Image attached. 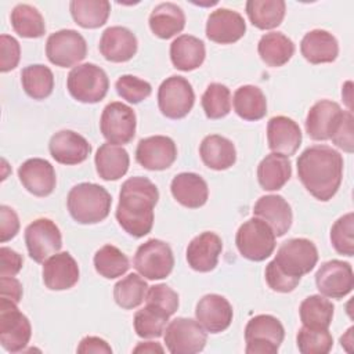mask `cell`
Returning a JSON list of instances; mask_svg holds the SVG:
<instances>
[{"label":"cell","instance_id":"cell-1","mask_svg":"<svg viewBox=\"0 0 354 354\" xmlns=\"http://www.w3.org/2000/svg\"><path fill=\"white\" fill-rule=\"evenodd\" d=\"M297 176L318 201L332 199L343 178V156L328 145H311L297 158Z\"/></svg>","mask_w":354,"mask_h":354},{"label":"cell","instance_id":"cell-2","mask_svg":"<svg viewBox=\"0 0 354 354\" xmlns=\"http://www.w3.org/2000/svg\"><path fill=\"white\" fill-rule=\"evenodd\" d=\"M158 199L159 191L151 180L141 176L127 178L120 187L115 213L119 225L134 238H142L149 234Z\"/></svg>","mask_w":354,"mask_h":354},{"label":"cell","instance_id":"cell-3","mask_svg":"<svg viewBox=\"0 0 354 354\" xmlns=\"http://www.w3.org/2000/svg\"><path fill=\"white\" fill-rule=\"evenodd\" d=\"M318 261V250L314 242L306 238L285 241L277 250L274 260L266 267V281L278 293H289L296 289L301 277L308 274Z\"/></svg>","mask_w":354,"mask_h":354},{"label":"cell","instance_id":"cell-4","mask_svg":"<svg viewBox=\"0 0 354 354\" xmlns=\"http://www.w3.org/2000/svg\"><path fill=\"white\" fill-rule=\"evenodd\" d=\"M111 194L98 184L80 183L71 188L66 196L68 212L79 224H97L111 212Z\"/></svg>","mask_w":354,"mask_h":354},{"label":"cell","instance_id":"cell-5","mask_svg":"<svg viewBox=\"0 0 354 354\" xmlns=\"http://www.w3.org/2000/svg\"><path fill=\"white\" fill-rule=\"evenodd\" d=\"M69 94L79 102L95 104L104 100L109 88V79L102 68L86 62L72 68L66 77Z\"/></svg>","mask_w":354,"mask_h":354},{"label":"cell","instance_id":"cell-6","mask_svg":"<svg viewBox=\"0 0 354 354\" xmlns=\"http://www.w3.org/2000/svg\"><path fill=\"white\" fill-rule=\"evenodd\" d=\"M285 337L281 321L270 314H259L250 318L245 326L246 354H275Z\"/></svg>","mask_w":354,"mask_h":354},{"label":"cell","instance_id":"cell-7","mask_svg":"<svg viewBox=\"0 0 354 354\" xmlns=\"http://www.w3.org/2000/svg\"><path fill=\"white\" fill-rule=\"evenodd\" d=\"M275 234L271 227L259 217H252L236 231L235 243L239 253L252 261H263L275 249Z\"/></svg>","mask_w":354,"mask_h":354},{"label":"cell","instance_id":"cell-8","mask_svg":"<svg viewBox=\"0 0 354 354\" xmlns=\"http://www.w3.org/2000/svg\"><path fill=\"white\" fill-rule=\"evenodd\" d=\"M133 266L141 277L149 281L163 279L169 277L174 267L171 248L160 239H148L137 248Z\"/></svg>","mask_w":354,"mask_h":354},{"label":"cell","instance_id":"cell-9","mask_svg":"<svg viewBox=\"0 0 354 354\" xmlns=\"http://www.w3.org/2000/svg\"><path fill=\"white\" fill-rule=\"evenodd\" d=\"M32 336V326L17 303L10 299H0V344L8 353L22 351Z\"/></svg>","mask_w":354,"mask_h":354},{"label":"cell","instance_id":"cell-10","mask_svg":"<svg viewBox=\"0 0 354 354\" xmlns=\"http://www.w3.org/2000/svg\"><path fill=\"white\" fill-rule=\"evenodd\" d=\"M165 343L171 354H195L205 348L206 330L192 318L177 317L171 319L163 332Z\"/></svg>","mask_w":354,"mask_h":354},{"label":"cell","instance_id":"cell-11","mask_svg":"<svg viewBox=\"0 0 354 354\" xmlns=\"http://www.w3.org/2000/svg\"><path fill=\"white\" fill-rule=\"evenodd\" d=\"M194 102V88L183 76L166 77L158 88L159 111L169 119H183L191 112Z\"/></svg>","mask_w":354,"mask_h":354},{"label":"cell","instance_id":"cell-12","mask_svg":"<svg viewBox=\"0 0 354 354\" xmlns=\"http://www.w3.org/2000/svg\"><path fill=\"white\" fill-rule=\"evenodd\" d=\"M136 126L137 118L131 106L113 101L102 109L100 130L106 142L113 145L130 142L136 136Z\"/></svg>","mask_w":354,"mask_h":354},{"label":"cell","instance_id":"cell-13","mask_svg":"<svg viewBox=\"0 0 354 354\" xmlns=\"http://www.w3.org/2000/svg\"><path fill=\"white\" fill-rule=\"evenodd\" d=\"M46 55L53 65L69 68L86 58L87 43L77 30L61 29L47 37Z\"/></svg>","mask_w":354,"mask_h":354},{"label":"cell","instance_id":"cell-14","mask_svg":"<svg viewBox=\"0 0 354 354\" xmlns=\"http://www.w3.org/2000/svg\"><path fill=\"white\" fill-rule=\"evenodd\" d=\"M25 243L30 259L44 263L62 248V235L53 220L41 217L25 228Z\"/></svg>","mask_w":354,"mask_h":354},{"label":"cell","instance_id":"cell-15","mask_svg":"<svg viewBox=\"0 0 354 354\" xmlns=\"http://www.w3.org/2000/svg\"><path fill=\"white\" fill-rule=\"evenodd\" d=\"M315 285L322 296L343 299L354 288L351 264L337 259L322 263L315 272Z\"/></svg>","mask_w":354,"mask_h":354},{"label":"cell","instance_id":"cell-16","mask_svg":"<svg viewBox=\"0 0 354 354\" xmlns=\"http://www.w3.org/2000/svg\"><path fill=\"white\" fill-rule=\"evenodd\" d=\"M177 158L176 142L167 136L141 138L136 148V160L147 170H166Z\"/></svg>","mask_w":354,"mask_h":354},{"label":"cell","instance_id":"cell-17","mask_svg":"<svg viewBox=\"0 0 354 354\" xmlns=\"http://www.w3.org/2000/svg\"><path fill=\"white\" fill-rule=\"evenodd\" d=\"M195 317L206 332L220 333L231 325L234 311L224 296L209 293L196 303Z\"/></svg>","mask_w":354,"mask_h":354},{"label":"cell","instance_id":"cell-18","mask_svg":"<svg viewBox=\"0 0 354 354\" xmlns=\"http://www.w3.org/2000/svg\"><path fill=\"white\" fill-rule=\"evenodd\" d=\"M246 22L243 17L230 8H217L207 17L206 36L218 44H231L243 37Z\"/></svg>","mask_w":354,"mask_h":354},{"label":"cell","instance_id":"cell-19","mask_svg":"<svg viewBox=\"0 0 354 354\" xmlns=\"http://www.w3.org/2000/svg\"><path fill=\"white\" fill-rule=\"evenodd\" d=\"M18 177L24 188L35 196H48L57 184L53 165L41 158L26 159L18 169Z\"/></svg>","mask_w":354,"mask_h":354},{"label":"cell","instance_id":"cell-20","mask_svg":"<svg viewBox=\"0 0 354 354\" xmlns=\"http://www.w3.org/2000/svg\"><path fill=\"white\" fill-rule=\"evenodd\" d=\"M43 282L50 290H66L79 281V266L69 252L50 256L43 264Z\"/></svg>","mask_w":354,"mask_h":354},{"label":"cell","instance_id":"cell-21","mask_svg":"<svg viewBox=\"0 0 354 354\" xmlns=\"http://www.w3.org/2000/svg\"><path fill=\"white\" fill-rule=\"evenodd\" d=\"M221 250V238L216 232L205 231L191 239L187 246L185 257L192 270L198 272H209L216 268Z\"/></svg>","mask_w":354,"mask_h":354},{"label":"cell","instance_id":"cell-22","mask_svg":"<svg viewBox=\"0 0 354 354\" xmlns=\"http://www.w3.org/2000/svg\"><path fill=\"white\" fill-rule=\"evenodd\" d=\"M48 151L58 163L77 165L88 158L91 145L83 136L73 130H59L51 136Z\"/></svg>","mask_w":354,"mask_h":354},{"label":"cell","instance_id":"cell-23","mask_svg":"<svg viewBox=\"0 0 354 354\" xmlns=\"http://www.w3.org/2000/svg\"><path fill=\"white\" fill-rule=\"evenodd\" d=\"M267 142L272 152L289 158L301 144V130L293 119L283 115L274 116L267 123Z\"/></svg>","mask_w":354,"mask_h":354},{"label":"cell","instance_id":"cell-24","mask_svg":"<svg viewBox=\"0 0 354 354\" xmlns=\"http://www.w3.org/2000/svg\"><path fill=\"white\" fill-rule=\"evenodd\" d=\"M98 47L106 61L126 62L136 55L138 41L130 29L116 25L109 26L102 32Z\"/></svg>","mask_w":354,"mask_h":354},{"label":"cell","instance_id":"cell-25","mask_svg":"<svg viewBox=\"0 0 354 354\" xmlns=\"http://www.w3.org/2000/svg\"><path fill=\"white\" fill-rule=\"evenodd\" d=\"M340 105L330 100H321L315 102L306 118V131L310 138L315 141L329 140L336 129L342 115Z\"/></svg>","mask_w":354,"mask_h":354},{"label":"cell","instance_id":"cell-26","mask_svg":"<svg viewBox=\"0 0 354 354\" xmlns=\"http://www.w3.org/2000/svg\"><path fill=\"white\" fill-rule=\"evenodd\" d=\"M253 214L266 221L275 236L285 235L293 220L292 207L281 195H264L257 199L253 206Z\"/></svg>","mask_w":354,"mask_h":354},{"label":"cell","instance_id":"cell-27","mask_svg":"<svg viewBox=\"0 0 354 354\" xmlns=\"http://www.w3.org/2000/svg\"><path fill=\"white\" fill-rule=\"evenodd\" d=\"M173 198L188 209H198L207 202L209 187L207 183L196 173H178L170 184Z\"/></svg>","mask_w":354,"mask_h":354},{"label":"cell","instance_id":"cell-28","mask_svg":"<svg viewBox=\"0 0 354 354\" xmlns=\"http://www.w3.org/2000/svg\"><path fill=\"white\" fill-rule=\"evenodd\" d=\"M300 51L310 64L333 62L339 54V43L330 32L314 29L303 36Z\"/></svg>","mask_w":354,"mask_h":354},{"label":"cell","instance_id":"cell-29","mask_svg":"<svg viewBox=\"0 0 354 354\" xmlns=\"http://www.w3.org/2000/svg\"><path fill=\"white\" fill-rule=\"evenodd\" d=\"M205 57V43L196 36L180 35L170 44V59L178 71L189 72L199 68Z\"/></svg>","mask_w":354,"mask_h":354},{"label":"cell","instance_id":"cell-30","mask_svg":"<svg viewBox=\"0 0 354 354\" xmlns=\"http://www.w3.org/2000/svg\"><path fill=\"white\" fill-rule=\"evenodd\" d=\"M199 155L202 162L213 170H227L236 160V149L232 141L218 134H210L202 140Z\"/></svg>","mask_w":354,"mask_h":354},{"label":"cell","instance_id":"cell-31","mask_svg":"<svg viewBox=\"0 0 354 354\" xmlns=\"http://www.w3.org/2000/svg\"><path fill=\"white\" fill-rule=\"evenodd\" d=\"M94 163L95 170L102 180L115 181L127 173L130 158L123 147L105 142L97 149Z\"/></svg>","mask_w":354,"mask_h":354},{"label":"cell","instance_id":"cell-32","mask_svg":"<svg viewBox=\"0 0 354 354\" xmlns=\"http://www.w3.org/2000/svg\"><path fill=\"white\" fill-rule=\"evenodd\" d=\"M292 176V163L288 156L271 152L257 166V180L264 191L281 189Z\"/></svg>","mask_w":354,"mask_h":354},{"label":"cell","instance_id":"cell-33","mask_svg":"<svg viewBox=\"0 0 354 354\" xmlns=\"http://www.w3.org/2000/svg\"><path fill=\"white\" fill-rule=\"evenodd\" d=\"M149 28L160 39H170L185 26V14L176 3H160L149 14Z\"/></svg>","mask_w":354,"mask_h":354},{"label":"cell","instance_id":"cell-34","mask_svg":"<svg viewBox=\"0 0 354 354\" xmlns=\"http://www.w3.org/2000/svg\"><path fill=\"white\" fill-rule=\"evenodd\" d=\"M257 51L266 65L278 68L285 65L292 58L295 44L282 32H270L260 37Z\"/></svg>","mask_w":354,"mask_h":354},{"label":"cell","instance_id":"cell-35","mask_svg":"<svg viewBox=\"0 0 354 354\" xmlns=\"http://www.w3.org/2000/svg\"><path fill=\"white\" fill-rule=\"evenodd\" d=\"M234 111L245 120H260L267 113V100L261 88L253 84H245L235 90L232 97Z\"/></svg>","mask_w":354,"mask_h":354},{"label":"cell","instance_id":"cell-36","mask_svg":"<svg viewBox=\"0 0 354 354\" xmlns=\"http://www.w3.org/2000/svg\"><path fill=\"white\" fill-rule=\"evenodd\" d=\"M246 14L253 26L259 29H274L281 25L285 17L286 4L283 0H249Z\"/></svg>","mask_w":354,"mask_h":354},{"label":"cell","instance_id":"cell-37","mask_svg":"<svg viewBox=\"0 0 354 354\" xmlns=\"http://www.w3.org/2000/svg\"><path fill=\"white\" fill-rule=\"evenodd\" d=\"M69 10L73 21L86 29H95L108 21L111 3L108 0H72Z\"/></svg>","mask_w":354,"mask_h":354},{"label":"cell","instance_id":"cell-38","mask_svg":"<svg viewBox=\"0 0 354 354\" xmlns=\"http://www.w3.org/2000/svg\"><path fill=\"white\" fill-rule=\"evenodd\" d=\"M333 304L325 296L311 295L306 297L299 307V315L303 326L328 329L333 318Z\"/></svg>","mask_w":354,"mask_h":354},{"label":"cell","instance_id":"cell-39","mask_svg":"<svg viewBox=\"0 0 354 354\" xmlns=\"http://www.w3.org/2000/svg\"><path fill=\"white\" fill-rule=\"evenodd\" d=\"M12 29L22 37L36 39L44 35L46 24L40 11L30 4H17L10 15Z\"/></svg>","mask_w":354,"mask_h":354},{"label":"cell","instance_id":"cell-40","mask_svg":"<svg viewBox=\"0 0 354 354\" xmlns=\"http://www.w3.org/2000/svg\"><path fill=\"white\" fill-rule=\"evenodd\" d=\"M21 83L25 93L30 98L44 100L53 93L54 75L48 66L41 64H33L22 69Z\"/></svg>","mask_w":354,"mask_h":354},{"label":"cell","instance_id":"cell-41","mask_svg":"<svg viewBox=\"0 0 354 354\" xmlns=\"http://www.w3.org/2000/svg\"><path fill=\"white\" fill-rule=\"evenodd\" d=\"M170 315L162 308L147 303L144 308L134 314L133 325L136 333L142 339H153L163 336Z\"/></svg>","mask_w":354,"mask_h":354},{"label":"cell","instance_id":"cell-42","mask_svg":"<svg viewBox=\"0 0 354 354\" xmlns=\"http://www.w3.org/2000/svg\"><path fill=\"white\" fill-rule=\"evenodd\" d=\"M93 263L95 271L106 279L122 277L130 267L127 256L113 245H104L100 248L94 254Z\"/></svg>","mask_w":354,"mask_h":354},{"label":"cell","instance_id":"cell-43","mask_svg":"<svg viewBox=\"0 0 354 354\" xmlns=\"http://www.w3.org/2000/svg\"><path fill=\"white\" fill-rule=\"evenodd\" d=\"M148 288L149 286L144 278L131 272L115 283L113 299L119 307L131 310L138 307L145 300Z\"/></svg>","mask_w":354,"mask_h":354},{"label":"cell","instance_id":"cell-44","mask_svg":"<svg viewBox=\"0 0 354 354\" xmlns=\"http://www.w3.org/2000/svg\"><path fill=\"white\" fill-rule=\"evenodd\" d=\"M201 104L206 118L221 119L231 111V91L225 84L210 83L202 94Z\"/></svg>","mask_w":354,"mask_h":354},{"label":"cell","instance_id":"cell-45","mask_svg":"<svg viewBox=\"0 0 354 354\" xmlns=\"http://www.w3.org/2000/svg\"><path fill=\"white\" fill-rule=\"evenodd\" d=\"M296 343L301 354H328L333 347V337L328 329L301 326Z\"/></svg>","mask_w":354,"mask_h":354},{"label":"cell","instance_id":"cell-46","mask_svg":"<svg viewBox=\"0 0 354 354\" xmlns=\"http://www.w3.org/2000/svg\"><path fill=\"white\" fill-rule=\"evenodd\" d=\"M330 242L339 254H354V214L348 212L339 217L330 228Z\"/></svg>","mask_w":354,"mask_h":354},{"label":"cell","instance_id":"cell-47","mask_svg":"<svg viewBox=\"0 0 354 354\" xmlns=\"http://www.w3.org/2000/svg\"><path fill=\"white\" fill-rule=\"evenodd\" d=\"M116 93L130 104H138L148 98L152 93V86L137 76L122 75L115 83Z\"/></svg>","mask_w":354,"mask_h":354},{"label":"cell","instance_id":"cell-48","mask_svg":"<svg viewBox=\"0 0 354 354\" xmlns=\"http://www.w3.org/2000/svg\"><path fill=\"white\" fill-rule=\"evenodd\" d=\"M145 303H149L162 308L170 317L177 311L180 304L177 292L173 290L166 283H158V285L149 286L145 295Z\"/></svg>","mask_w":354,"mask_h":354},{"label":"cell","instance_id":"cell-49","mask_svg":"<svg viewBox=\"0 0 354 354\" xmlns=\"http://www.w3.org/2000/svg\"><path fill=\"white\" fill-rule=\"evenodd\" d=\"M354 116L351 111H344L336 129L333 130L332 136L329 140H332V142L339 147L340 149H343L344 152L351 153L354 151Z\"/></svg>","mask_w":354,"mask_h":354},{"label":"cell","instance_id":"cell-50","mask_svg":"<svg viewBox=\"0 0 354 354\" xmlns=\"http://www.w3.org/2000/svg\"><path fill=\"white\" fill-rule=\"evenodd\" d=\"M21 58V47L15 37L10 35L0 36V71L8 72L18 66Z\"/></svg>","mask_w":354,"mask_h":354},{"label":"cell","instance_id":"cell-51","mask_svg":"<svg viewBox=\"0 0 354 354\" xmlns=\"http://www.w3.org/2000/svg\"><path fill=\"white\" fill-rule=\"evenodd\" d=\"M19 231V218L14 209L7 205L0 206V242L12 239Z\"/></svg>","mask_w":354,"mask_h":354},{"label":"cell","instance_id":"cell-52","mask_svg":"<svg viewBox=\"0 0 354 354\" xmlns=\"http://www.w3.org/2000/svg\"><path fill=\"white\" fill-rule=\"evenodd\" d=\"M0 259H1V266H0V277H15L24 264L22 256L7 248L1 246L0 248Z\"/></svg>","mask_w":354,"mask_h":354},{"label":"cell","instance_id":"cell-53","mask_svg":"<svg viewBox=\"0 0 354 354\" xmlns=\"http://www.w3.org/2000/svg\"><path fill=\"white\" fill-rule=\"evenodd\" d=\"M76 351L80 354H90V353L111 354L112 347L104 339H101L98 336H86L80 340Z\"/></svg>","mask_w":354,"mask_h":354},{"label":"cell","instance_id":"cell-54","mask_svg":"<svg viewBox=\"0 0 354 354\" xmlns=\"http://www.w3.org/2000/svg\"><path fill=\"white\" fill-rule=\"evenodd\" d=\"M1 297L19 303L22 299V283L15 277H0Z\"/></svg>","mask_w":354,"mask_h":354},{"label":"cell","instance_id":"cell-55","mask_svg":"<svg viewBox=\"0 0 354 354\" xmlns=\"http://www.w3.org/2000/svg\"><path fill=\"white\" fill-rule=\"evenodd\" d=\"M134 353H163L165 348L156 342H142L134 347Z\"/></svg>","mask_w":354,"mask_h":354},{"label":"cell","instance_id":"cell-56","mask_svg":"<svg viewBox=\"0 0 354 354\" xmlns=\"http://www.w3.org/2000/svg\"><path fill=\"white\" fill-rule=\"evenodd\" d=\"M353 330L354 328H348V330L346 332L344 336L340 337V343H342V347H344L347 350V344H353Z\"/></svg>","mask_w":354,"mask_h":354}]
</instances>
